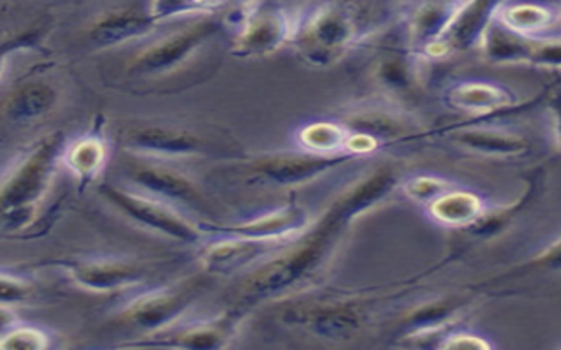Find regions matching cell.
Returning a JSON list of instances; mask_svg holds the SVG:
<instances>
[{
    "mask_svg": "<svg viewBox=\"0 0 561 350\" xmlns=\"http://www.w3.org/2000/svg\"><path fill=\"white\" fill-rule=\"evenodd\" d=\"M199 2L208 13H215L219 8L226 5V0H199Z\"/></svg>",
    "mask_w": 561,
    "mask_h": 350,
    "instance_id": "cell-36",
    "label": "cell"
},
{
    "mask_svg": "<svg viewBox=\"0 0 561 350\" xmlns=\"http://www.w3.org/2000/svg\"><path fill=\"white\" fill-rule=\"evenodd\" d=\"M229 2H232V4H237L238 8V5L249 4V2H252V0H226V4H229Z\"/></svg>",
    "mask_w": 561,
    "mask_h": 350,
    "instance_id": "cell-37",
    "label": "cell"
},
{
    "mask_svg": "<svg viewBox=\"0 0 561 350\" xmlns=\"http://www.w3.org/2000/svg\"><path fill=\"white\" fill-rule=\"evenodd\" d=\"M414 57L407 48L389 49L375 63L371 72L375 83L391 93L410 92L415 83Z\"/></svg>",
    "mask_w": 561,
    "mask_h": 350,
    "instance_id": "cell-28",
    "label": "cell"
},
{
    "mask_svg": "<svg viewBox=\"0 0 561 350\" xmlns=\"http://www.w3.org/2000/svg\"><path fill=\"white\" fill-rule=\"evenodd\" d=\"M77 287L92 294H115L136 287L147 279L150 268L129 259H64L55 262Z\"/></svg>",
    "mask_w": 561,
    "mask_h": 350,
    "instance_id": "cell-10",
    "label": "cell"
},
{
    "mask_svg": "<svg viewBox=\"0 0 561 350\" xmlns=\"http://www.w3.org/2000/svg\"><path fill=\"white\" fill-rule=\"evenodd\" d=\"M197 293L196 282L152 289L134 297L121 312L118 320L145 337L170 331L171 326L191 308Z\"/></svg>",
    "mask_w": 561,
    "mask_h": 350,
    "instance_id": "cell-7",
    "label": "cell"
},
{
    "mask_svg": "<svg viewBox=\"0 0 561 350\" xmlns=\"http://www.w3.org/2000/svg\"><path fill=\"white\" fill-rule=\"evenodd\" d=\"M397 183L394 171L377 169L356 185L348 187L322 217L312 222L295 240L287 241L286 249L245 280L234 308L247 314L261 303L289 296L313 282L339 249L348 224L386 200Z\"/></svg>",
    "mask_w": 561,
    "mask_h": 350,
    "instance_id": "cell-1",
    "label": "cell"
},
{
    "mask_svg": "<svg viewBox=\"0 0 561 350\" xmlns=\"http://www.w3.org/2000/svg\"><path fill=\"white\" fill-rule=\"evenodd\" d=\"M450 142L461 150L476 156L513 159L531 150V143L523 136L490 127H465L450 133Z\"/></svg>",
    "mask_w": 561,
    "mask_h": 350,
    "instance_id": "cell-21",
    "label": "cell"
},
{
    "mask_svg": "<svg viewBox=\"0 0 561 350\" xmlns=\"http://www.w3.org/2000/svg\"><path fill=\"white\" fill-rule=\"evenodd\" d=\"M513 93L504 87L484 81L456 83L446 92V102L453 110L472 116H490L513 106Z\"/></svg>",
    "mask_w": 561,
    "mask_h": 350,
    "instance_id": "cell-22",
    "label": "cell"
},
{
    "mask_svg": "<svg viewBox=\"0 0 561 350\" xmlns=\"http://www.w3.org/2000/svg\"><path fill=\"white\" fill-rule=\"evenodd\" d=\"M479 46L485 60L493 64H531L560 69V39L523 36L502 25L496 16L482 34Z\"/></svg>",
    "mask_w": 561,
    "mask_h": 350,
    "instance_id": "cell-9",
    "label": "cell"
},
{
    "mask_svg": "<svg viewBox=\"0 0 561 350\" xmlns=\"http://www.w3.org/2000/svg\"><path fill=\"white\" fill-rule=\"evenodd\" d=\"M48 347V332L32 324L19 323L0 338V350H45Z\"/></svg>",
    "mask_w": 561,
    "mask_h": 350,
    "instance_id": "cell-29",
    "label": "cell"
},
{
    "mask_svg": "<svg viewBox=\"0 0 561 350\" xmlns=\"http://www.w3.org/2000/svg\"><path fill=\"white\" fill-rule=\"evenodd\" d=\"M45 37V31L41 27L25 29V31L16 32L11 36L0 39V80L4 76L8 64L11 63V58L14 55L23 54L28 49L37 48L41 45V41Z\"/></svg>",
    "mask_w": 561,
    "mask_h": 350,
    "instance_id": "cell-30",
    "label": "cell"
},
{
    "mask_svg": "<svg viewBox=\"0 0 561 350\" xmlns=\"http://www.w3.org/2000/svg\"><path fill=\"white\" fill-rule=\"evenodd\" d=\"M125 148L130 154L147 159L179 160L206 156L211 151V143L194 131L183 127L144 125L127 134Z\"/></svg>",
    "mask_w": 561,
    "mask_h": 350,
    "instance_id": "cell-11",
    "label": "cell"
},
{
    "mask_svg": "<svg viewBox=\"0 0 561 350\" xmlns=\"http://www.w3.org/2000/svg\"><path fill=\"white\" fill-rule=\"evenodd\" d=\"M60 93L54 83L32 80L22 83L5 99L2 113L13 124H31L49 115L57 108Z\"/></svg>",
    "mask_w": 561,
    "mask_h": 350,
    "instance_id": "cell-23",
    "label": "cell"
},
{
    "mask_svg": "<svg viewBox=\"0 0 561 350\" xmlns=\"http://www.w3.org/2000/svg\"><path fill=\"white\" fill-rule=\"evenodd\" d=\"M354 156H316L308 151L299 154H273L259 157L245 166L247 180L257 185L287 187L307 185L317 178L331 173L347 165Z\"/></svg>",
    "mask_w": 561,
    "mask_h": 350,
    "instance_id": "cell-8",
    "label": "cell"
},
{
    "mask_svg": "<svg viewBox=\"0 0 561 350\" xmlns=\"http://www.w3.org/2000/svg\"><path fill=\"white\" fill-rule=\"evenodd\" d=\"M99 194L103 195V200L121 213L122 217L133 222L134 226L150 230L165 240L185 245L203 244L206 236L203 226L191 221L173 204L157 200L145 192H134L110 183L99 187Z\"/></svg>",
    "mask_w": 561,
    "mask_h": 350,
    "instance_id": "cell-5",
    "label": "cell"
},
{
    "mask_svg": "<svg viewBox=\"0 0 561 350\" xmlns=\"http://www.w3.org/2000/svg\"><path fill=\"white\" fill-rule=\"evenodd\" d=\"M139 192L153 195L157 200L173 204L176 208L203 210L205 197L196 183L179 171L157 165L134 166L129 173Z\"/></svg>",
    "mask_w": 561,
    "mask_h": 350,
    "instance_id": "cell-17",
    "label": "cell"
},
{
    "mask_svg": "<svg viewBox=\"0 0 561 350\" xmlns=\"http://www.w3.org/2000/svg\"><path fill=\"white\" fill-rule=\"evenodd\" d=\"M348 138H351V129L340 122H312L298 131L301 150L316 156H348Z\"/></svg>",
    "mask_w": 561,
    "mask_h": 350,
    "instance_id": "cell-26",
    "label": "cell"
},
{
    "mask_svg": "<svg viewBox=\"0 0 561 350\" xmlns=\"http://www.w3.org/2000/svg\"><path fill=\"white\" fill-rule=\"evenodd\" d=\"M222 29V19L205 14L203 19L188 23L187 27L171 32L152 45L139 49L127 66V72L148 80L173 76L188 66L196 55L219 36Z\"/></svg>",
    "mask_w": 561,
    "mask_h": 350,
    "instance_id": "cell-4",
    "label": "cell"
},
{
    "mask_svg": "<svg viewBox=\"0 0 561 350\" xmlns=\"http://www.w3.org/2000/svg\"><path fill=\"white\" fill-rule=\"evenodd\" d=\"M245 317L243 312L231 308L228 314L220 315L217 319L205 323L192 324L188 328L174 332H159L153 337H147L148 341L129 343L127 347H161V349H192L214 350L226 349L229 341L237 335L240 323Z\"/></svg>",
    "mask_w": 561,
    "mask_h": 350,
    "instance_id": "cell-14",
    "label": "cell"
},
{
    "mask_svg": "<svg viewBox=\"0 0 561 350\" xmlns=\"http://www.w3.org/2000/svg\"><path fill=\"white\" fill-rule=\"evenodd\" d=\"M505 2L507 0H465L444 37L424 57H450L479 46L482 34Z\"/></svg>",
    "mask_w": 561,
    "mask_h": 350,
    "instance_id": "cell-13",
    "label": "cell"
},
{
    "mask_svg": "<svg viewBox=\"0 0 561 350\" xmlns=\"http://www.w3.org/2000/svg\"><path fill=\"white\" fill-rule=\"evenodd\" d=\"M391 13L392 0H321L295 23L290 43L310 66L331 67L382 29Z\"/></svg>",
    "mask_w": 561,
    "mask_h": 350,
    "instance_id": "cell-2",
    "label": "cell"
},
{
    "mask_svg": "<svg viewBox=\"0 0 561 350\" xmlns=\"http://www.w3.org/2000/svg\"><path fill=\"white\" fill-rule=\"evenodd\" d=\"M444 343H440V349L453 350H484L491 349V343L482 337H477L472 332H455L450 337L444 338Z\"/></svg>",
    "mask_w": 561,
    "mask_h": 350,
    "instance_id": "cell-34",
    "label": "cell"
},
{
    "mask_svg": "<svg viewBox=\"0 0 561 350\" xmlns=\"http://www.w3.org/2000/svg\"><path fill=\"white\" fill-rule=\"evenodd\" d=\"M465 0H415L405 20L407 49L424 57L444 37Z\"/></svg>",
    "mask_w": 561,
    "mask_h": 350,
    "instance_id": "cell-16",
    "label": "cell"
},
{
    "mask_svg": "<svg viewBox=\"0 0 561 350\" xmlns=\"http://www.w3.org/2000/svg\"><path fill=\"white\" fill-rule=\"evenodd\" d=\"M484 203L472 192L449 189L428 204L430 217L440 226L468 229L484 213Z\"/></svg>",
    "mask_w": 561,
    "mask_h": 350,
    "instance_id": "cell-24",
    "label": "cell"
},
{
    "mask_svg": "<svg viewBox=\"0 0 561 350\" xmlns=\"http://www.w3.org/2000/svg\"><path fill=\"white\" fill-rule=\"evenodd\" d=\"M110 159V147L103 131H90L85 136L69 143L62 150L64 168L77 178L81 189L98 182Z\"/></svg>",
    "mask_w": 561,
    "mask_h": 350,
    "instance_id": "cell-20",
    "label": "cell"
},
{
    "mask_svg": "<svg viewBox=\"0 0 561 350\" xmlns=\"http://www.w3.org/2000/svg\"><path fill=\"white\" fill-rule=\"evenodd\" d=\"M219 240L211 241L201 250V267L211 275H231L241 268L254 264L257 259L272 252L276 245L247 240L240 236L217 235Z\"/></svg>",
    "mask_w": 561,
    "mask_h": 350,
    "instance_id": "cell-18",
    "label": "cell"
},
{
    "mask_svg": "<svg viewBox=\"0 0 561 350\" xmlns=\"http://www.w3.org/2000/svg\"><path fill=\"white\" fill-rule=\"evenodd\" d=\"M66 147L62 133H51L31 148L0 182V235H19L36 224L54 185Z\"/></svg>",
    "mask_w": 561,
    "mask_h": 350,
    "instance_id": "cell-3",
    "label": "cell"
},
{
    "mask_svg": "<svg viewBox=\"0 0 561 350\" xmlns=\"http://www.w3.org/2000/svg\"><path fill=\"white\" fill-rule=\"evenodd\" d=\"M449 189H453V185L447 180L428 177V174L410 178V180L403 183V192L409 195V200L414 201V203L424 204V206H428L433 200H437L438 195L444 194Z\"/></svg>",
    "mask_w": 561,
    "mask_h": 350,
    "instance_id": "cell-33",
    "label": "cell"
},
{
    "mask_svg": "<svg viewBox=\"0 0 561 350\" xmlns=\"http://www.w3.org/2000/svg\"><path fill=\"white\" fill-rule=\"evenodd\" d=\"M157 23L141 11L115 10L99 16L89 27L90 45L99 49L116 48L152 34Z\"/></svg>",
    "mask_w": 561,
    "mask_h": 350,
    "instance_id": "cell-19",
    "label": "cell"
},
{
    "mask_svg": "<svg viewBox=\"0 0 561 350\" xmlns=\"http://www.w3.org/2000/svg\"><path fill=\"white\" fill-rule=\"evenodd\" d=\"M148 14L153 22H171V20L185 19V16H197V14H211L201 5L199 0H150Z\"/></svg>",
    "mask_w": 561,
    "mask_h": 350,
    "instance_id": "cell-31",
    "label": "cell"
},
{
    "mask_svg": "<svg viewBox=\"0 0 561 350\" xmlns=\"http://www.w3.org/2000/svg\"><path fill=\"white\" fill-rule=\"evenodd\" d=\"M36 297V285L31 280L14 275L10 271H0V305L20 306Z\"/></svg>",
    "mask_w": 561,
    "mask_h": 350,
    "instance_id": "cell-32",
    "label": "cell"
},
{
    "mask_svg": "<svg viewBox=\"0 0 561 350\" xmlns=\"http://www.w3.org/2000/svg\"><path fill=\"white\" fill-rule=\"evenodd\" d=\"M20 323L13 306L0 305V338L8 335Z\"/></svg>",
    "mask_w": 561,
    "mask_h": 350,
    "instance_id": "cell-35",
    "label": "cell"
},
{
    "mask_svg": "<svg viewBox=\"0 0 561 350\" xmlns=\"http://www.w3.org/2000/svg\"><path fill=\"white\" fill-rule=\"evenodd\" d=\"M496 20L511 31L530 37H548L558 14L548 5L537 2H505L496 13Z\"/></svg>",
    "mask_w": 561,
    "mask_h": 350,
    "instance_id": "cell-25",
    "label": "cell"
},
{
    "mask_svg": "<svg viewBox=\"0 0 561 350\" xmlns=\"http://www.w3.org/2000/svg\"><path fill=\"white\" fill-rule=\"evenodd\" d=\"M237 36L232 41L231 55L238 58H266L286 43H290L295 22L284 8L270 0H252L238 5Z\"/></svg>",
    "mask_w": 561,
    "mask_h": 350,
    "instance_id": "cell-6",
    "label": "cell"
},
{
    "mask_svg": "<svg viewBox=\"0 0 561 350\" xmlns=\"http://www.w3.org/2000/svg\"><path fill=\"white\" fill-rule=\"evenodd\" d=\"M284 323L319 338L340 340L362 328V314L356 306L342 303H304L287 308Z\"/></svg>",
    "mask_w": 561,
    "mask_h": 350,
    "instance_id": "cell-15",
    "label": "cell"
},
{
    "mask_svg": "<svg viewBox=\"0 0 561 350\" xmlns=\"http://www.w3.org/2000/svg\"><path fill=\"white\" fill-rule=\"evenodd\" d=\"M463 312V303L456 300H438L419 306L407 317L403 329L407 337L424 338L444 331Z\"/></svg>",
    "mask_w": 561,
    "mask_h": 350,
    "instance_id": "cell-27",
    "label": "cell"
},
{
    "mask_svg": "<svg viewBox=\"0 0 561 350\" xmlns=\"http://www.w3.org/2000/svg\"><path fill=\"white\" fill-rule=\"evenodd\" d=\"M312 218L304 206L296 203L286 204L282 208L264 213L252 221L231 224V226L206 227V235L240 236L247 240L263 241V244L282 245L295 240L308 226Z\"/></svg>",
    "mask_w": 561,
    "mask_h": 350,
    "instance_id": "cell-12",
    "label": "cell"
}]
</instances>
